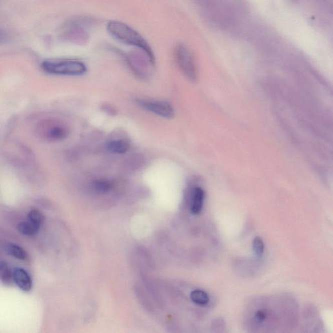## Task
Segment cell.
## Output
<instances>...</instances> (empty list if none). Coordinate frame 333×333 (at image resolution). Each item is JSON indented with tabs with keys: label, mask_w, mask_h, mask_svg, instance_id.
<instances>
[{
	"label": "cell",
	"mask_w": 333,
	"mask_h": 333,
	"mask_svg": "<svg viewBox=\"0 0 333 333\" xmlns=\"http://www.w3.org/2000/svg\"><path fill=\"white\" fill-rule=\"evenodd\" d=\"M42 134L43 138L52 141H62L67 138L69 135V130L65 126L60 124L45 123L42 126Z\"/></svg>",
	"instance_id": "cell-5"
},
{
	"label": "cell",
	"mask_w": 333,
	"mask_h": 333,
	"mask_svg": "<svg viewBox=\"0 0 333 333\" xmlns=\"http://www.w3.org/2000/svg\"><path fill=\"white\" fill-rule=\"evenodd\" d=\"M7 39L6 33L0 30V43L4 42Z\"/></svg>",
	"instance_id": "cell-17"
},
{
	"label": "cell",
	"mask_w": 333,
	"mask_h": 333,
	"mask_svg": "<svg viewBox=\"0 0 333 333\" xmlns=\"http://www.w3.org/2000/svg\"><path fill=\"white\" fill-rule=\"evenodd\" d=\"M253 251L258 257H261L264 252V243L260 237H256L253 241Z\"/></svg>",
	"instance_id": "cell-15"
},
{
	"label": "cell",
	"mask_w": 333,
	"mask_h": 333,
	"mask_svg": "<svg viewBox=\"0 0 333 333\" xmlns=\"http://www.w3.org/2000/svg\"><path fill=\"white\" fill-rule=\"evenodd\" d=\"M267 311L265 310H260L258 311L256 314V319L259 323H262L264 321L267 317Z\"/></svg>",
	"instance_id": "cell-16"
},
{
	"label": "cell",
	"mask_w": 333,
	"mask_h": 333,
	"mask_svg": "<svg viewBox=\"0 0 333 333\" xmlns=\"http://www.w3.org/2000/svg\"><path fill=\"white\" fill-rule=\"evenodd\" d=\"M112 183L108 180H97L93 182L92 188L93 191L99 194H104L112 189Z\"/></svg>",
	"instance_id": "cell-11"
},
{
	"label": "cell",
	"mask_w": 333,
	"mask_h": 333,
	"mask_svg": "<svg viewBox=\"0 0 333 333\" xmlns=\"http://www.w3.org/2000/svg\"><path fill=\"white\" fill-rule=\"evenodd\" d=\"M176 56L178 65L184 75L189 80L195 81L197 78V72L190 52L184 46L179 45L176 48Z\"/></svg>",
	"instance_id": "cell-3"
},
{
	"label": "cell",
	"mask_w": 333,
	"mask_h": 333,
	"mask_svg": "<svg viewBox=\"0 0 333 333\" xmlns=\"http://www.w3.org/2000/svg\"><path fill=\"white\" fill-rule=\"evenodd\" d=\"M13 279L17 286L24 291H29L32 288V280L25 269L16 268L13 271Z\"/></svg>",
	"instance_id": "cell-6"
},
{
	"label": "cell",
	"mask_w": 333,
	"mask_h": 333,
	"mask_svg": "<svg viewBox=\"0 0 333 333\" xmlns=\"http://www.w3.org/2000/svg\"><path fill=\"white\" fill-rule=\"evenodd\" d=\"M41 68L56 75L80 76L87 71L86 65L75 60H47L41 63Z\"/></svg>",
	"instance_id": "cell-2"
},
{
	"label": "cell",
	"mask_w": 333,
	"mask_h": 333,
	"mask_svg": "<svg viewBox=\"0 0 333 333\" xmlns=\"http://www.w3.org/2000/svg\"><path fill=\"white\" fill-rule=\"evenodd\" d=\"M18 230L21 234L27 236H34L38 232V228L35 227L29 221L21 222L17 226Z\"/></svg>",
	"instance_id": "cell-14"
},
{
	"label": "cell",
	"mask_w": 333,
	"mask_h": 333,
	"mask_svg": "<svg viewBox=\"0 0 333 333\" xmlns=\"http://www.w3.org/2000/svg\"><path fill=\"white\" fill-rule=\"evenodd\" d=\"M106 28L113 38L124 44L138 48L144 52L151 64H154L155 58L151 47L138 32L126 24L119 21L109 22Z\"/></svg>",
	"instance_id": "cell-1"
},
{
	"label": "cell",
	"mask_w": 333,
	"mask_h": 333,
	"mask_svg": "<svg viewBox=\"0 0 333 333\" xmlns=\"http://www.w3.org/2000/svg\"><path fill=\"white\" fill-rule=\"evenodd\" d=\"M106 149L112 153L125 154L129 149V144L125 140L117 139L109 141L106 144Z\"/></svg>",
	"instance_id": "cell-8"
},
{
	"label": "cell",
	"mask_w": 333,
	"mask_h": 333,
	"mask_svg": "<svg viewBox=\"0 0 333 333\" xmlns=\"http://www.w3.org/2000/svg\"><path fill=\"white\" fill-rule=\"evenodd\" d=\"M5 249L6 251L10 255L13 256L15 258L19 259V260H25L28 259V254L27 252L19 245L13 244V243H9V244L6 246Z\"/></svg>",
	"instance_id": "cell-9"
},
{
	"label": "cell",
	"mask_w": 333,
	"mask_h": 333,
	"mask_svg": "<svg viewBox=\"0 0 333 333\" xmlns=\"http://www.w3.org/2000/svg\"><path fill=\"white\" fill-rule=\"evenodd\" d=\"M140 104L145 110L154 114L166 119H172L175 116L173 106L168 102L156 101H139Z\"/></svg>",
	"instance_id": "cell-4"
},
{
	"label": "cell",
	"mask_w": 333,
	"mask_h": 333,
	"mask_svg": "<svg viewBox=\"0 0 333 333\" xmlns=\"http://www.w3.org/2000/svg\"><path fill=\"white\" fill-rule=\"evenodd\" d=\"M190 297L191 301L198 305H206L210 301V297L207 293L205 291L199 290V289L192 291Z\"/></svg>",
	"instance_id": "cell-12"
},
{
	"label": "cell",
	"mask_w": 333,
	"mask_h": 333,
	"mask_svg": "<svg viewBox=\"0 0 333 333\" xmlns=\"http://www.w3.org/2000/svg\"><path fill=\"white\" fill-rule=\"evenodd\" d=\"M28 221L39 230L45 220L44 215L38 210H32L28 214Z\"/></svg>",
	"instance_id": "cell-13"
},
{
	"label": "cell",
	"mask_w": 333,
	"mask_h": 333,
	"mask_svg": "<svg viewBox=\"0 0 333 333\" xmlns=\"http://www.w3.org/2000/svg\"><path fill=\"white\" fill-rule=\"evenodd\" d=\"M0 280L6 286H10L13 281V273L3 261H0Z\"/></svg>",
	"instance_id": "cell-10"
},
{
	"label": "cell",
	"mask_w": 333,
	"mask_h": 333,
	"mask_svg": "<svg viewBox=\"0 0 333 333\" xmlns=\"http://www.w3.org/2000/svg\"><path fill=\"white\" fill-rule=\"evenodd\" d=\"M204 192L203 189L197 187L194 189L193 192L192 206H191V212L194 215L201 214L203 206Z\"/></svg>",
	"instance_id": "cell-7"
}]
</instances>
